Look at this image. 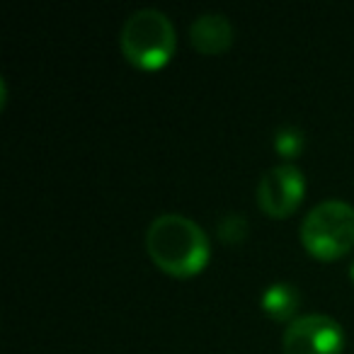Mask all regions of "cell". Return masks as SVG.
Masks as SVG:
<instances>
[{"mask_svg":"<svg viewBox=\"0 0 354 354\" xmlns=\"http://www.w3.org/2000/svg\"><path fill=\"white\" fill-rule=\"evenodd\" d=\"M146 248L158 267L167 274H197L209 260V241L194 218L185 214H160L146 231Z\"/></svg>","mask_w":354,"mask_h":354,"instance_id":"1","label":"cell"},{"mask_svg":"<svg viewBox=\"0 0 354 354\" xmlns=\"http://www.w3.org/2000/svg\"><path fill=\"white\" fill-rule=\"evenodd\" d=\"M119 44L131 64L141 68H158L175 49V27L158 8H138L124 20Z\"/></svg>","mask_w":354,"mask_h":354,"instance_id":"2","label":"cell"},{"mask_svg":"<svg viewBox=\"0 0 354 354\" xmlns=\"http://www.w3.org/2000/svg\"><path fill=\"white\" fill-rule=\"evenodd\" d=\"M301 241L315 257H339L354 243V207L344 199H323L301 221Z\"/></svg>","mask_w":354,"mask_h":354,"instance_id":"3","label":"cell"},{"mask_svg":"<svg viewBox=\"0 0 354 354\" xmlns=\"http://www.w3.org/2000/svg\"><path fill=\"white\" fill-rule=\"evenodd\" d=\"M281 344L284 354H339L344 333L330 315L306 313L289 320Z\"/></svg>","mask_w":354,"mask_h":354,"instance_id":"4","label":"cell"},{"mask_svg":"<svg viewBox=\"0 0 354 354\" xmlns=\"http://www.w3.org/2000/svg\"><path fill=\"white\" fill-rule=\"evenodd\" d=\"M304 175L291 162H279L262 172L257 183V202L270 216H286L304 197Z\"/></svg>","mask_w":354,"mask_h":354,"instance_id":"5","label":"cell"},{"mask_svg":"<svg viewBox=\"0 0 354 354\" xmlns=\"http://www.w3.org/2000/svg\"><path fill=\"white\" fill-rule=\"evenodd\" d=\"M192 46L202 54H218L233 41V25L223 12H202L189 25Z\"/></svg>","mask_w":354,"mask_h":354,"instance_id":"6","label":"cell"},{"mask_svg":"<svg viewBox=\"0 0 354 354\" xmlns=\"http://www.w3.org/2000/svg\"><path fill=\"white\" fill-rule=\"evenodd\" d=\"M301 304V296L296 291L294 284H286V281H277L270 284L262 291V308L277 320H286L296 313Z\"/></svg>","mask_w":354,"mask_h":354,"instance_id":"7","label":"cell"},{"mask_svg":"<svg viewBox=\"0 0 354 354\" xmlns=\"http://www.w3.org/2000/svg\"><path fill=\"white\" fill-rule=\"evenodd\" d=\"M274 148L284 158L299 156L301 148H304V131L299 127H294V124H286L274 133Z\"/></svg>","mask_w":354,"mask_h":354,"instance_id":"8","label":"cell"},{"mask_svg":"<svg viewBox=\"0 0 354 354\" xmlns=\"http://www.w3.org/2000/svg\"><path fill=\"white\" fill-rule=\"evenodd\" d=\"M218 231H221V238L226 241H233V238H241L245 233V218L241 214H226L218 223Z\"/></svg>","mask_w":354,"mask_h":354,"instance_id":"9","label":"cell"},{"mask_svg":"<svg viewBox=\"0 0 354 354\" xmlns=\"http://www.w3.org/2000/svg\"><path fill=\"white\" fill-rule=\"evenodd\" d=\"M349 277L354 279V260H352V265H349Z\"/></svg>","mask_w":354,"mask_h":354,"instance_id":"10","label":"cell"}]
</instances>
